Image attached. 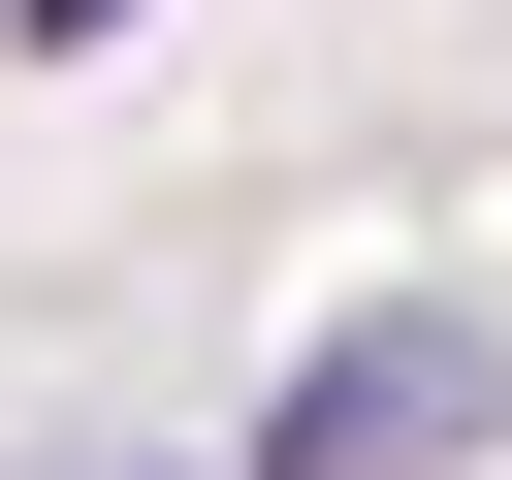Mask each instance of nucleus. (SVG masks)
<instances>
[{"instance_id":"f257e3e1","label":"nucleus","mask_w":512,"mask_h":480,"mask_svg":"<svg viewBox=\"0 0 512 480\" xmlns=\"http://www.w3.org/2000/svg\"><path fill=\"white\" fill-rule=\"evenodd\" d=\"M480 416H512V352H480L448 288H384V320H320V352H288V416H256V480H448Z\"/></svg>"},{"instance_id":"f03ea898","label":"nucleus","mask_w":512,"mask_h":480,"mask_svg":"<svg viewBox=\"0 0 512 480\" xmlns=\"http://www.w3.org/2000/svg\"><path fill=\"white\" fill-rule=\"evenodd\" d=\"M0 32H128V0H0Z\"/></svg>"}]
</instances>
